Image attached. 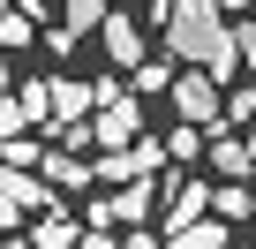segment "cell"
Here are the masks:
<instances>
[{
    "label": "cell",
    "mask_w": 256,
    "mask_h": 249,
    "mask_svg": "<svg viewBox=\"0 0 256 249\" xmlns=\"http://www.w3.org/2000/svg\"><path fill=\"white\" fill-rule=\"evenodd\" d=\"M158 31H166V53L174 61H204L218 83L241 68V46H234V23L218 16V0H174V16Z\"/></svg>",
    "instance_id": "6da1fadb"
},
{
    "label": "cell",
    "mask_w": 256,
    "mask_h": 249,
    "mask_svg": "<svg viewBox=\"0 0 256 249\" xmlns=\"http://www.w3.org/2000/svg\"><path fill=\"white\" fill-rule=\"evenodd\" d=\"M151 211H158V181L151 174H136V181H120L113 196H90V226H151Z\"/></svg>",
    "instance_id": "7a4b0ae2"
},
{
    "label": "cell",
    "mask_w": 256,
    "mask_h": 249,
    "mask_svg": "<svg viewBox=\"0 0 256 249\" xmlns=\"http://www.w3.org/2000/svg\"><path fill=\"white\" fill-rule=\"evenodd\" d=\"M218 91H226V83L196 61V68H181V76H174V91H166V98H174V113H181V121H204V129H211V121L226 113V106H218Z\"/></svg>",
    "instance_id": "3957f363"
},
{
    "label": "cell",
    "mask_w": 256,
    "mask_h": 249,
    "mask_svg": "<svg viewBox=\"0 0 256 249\" xmlns=\"http://www.w3.org/2000/svg\"><path fill=\"white\" fill-rule=\"evenodd\" d=\"M90 129H98V151H120V144H136V136H144V113H136V83H128L120 98H98Z\"/></svg>",
    "instance_id": "277c9868"
},
{
    "label": "cell",
    "mask_w": 256,
    "mask_h": 249,
    "mask_svg": "<svg viewBox=\"0 0 256 249\" xmlns=\"http://www.w3.org/2000/svg\"><path fill=\"white\" fill-rule=\"evenodd\" d=\"M158 204H166V234H181V226L211 219V181H188V174H166Z\"/></svg>",
    "instance_id": "5b68a950"
},
{
    "label": "cell",
    "mask_w": 256,
    "mask_h": 249,
    "mask_svg": "<svg viewBox=\"0 0 256 249\" xmlns=\"http://www.w3.org/2000/svg\"><path fill=\"white\" fill-rule=\"evenodd\" d=\"M98 38H106V61H113V68H144V61H151V53H144V31L128 23L120 8H113V16L98 23Z\"/></svg>",
    "instance_id": "8992f818"
},
{
    "label": "cell",
    "mask_w": 256,
    "mask_h": 249,
    "mask_svg": "<svg viewBox=\"0 0 256 249\" xmlns=\"http://www.w3.org/2000/svg\"><path fill=\"white\" fill-rule=\"evenodd\" d=\"M204 159H211V174H218V181H248V174H256V151H248V136H226V129L211 136V151H204Z\"/></svg>",
    "instance_id": "52a82bcc"
},
{
    "label": "cell",
    "mask_w": 256,
    "mask_h": 249,
    "mask_svg": "<svg viewBox=\"0 0 256 249\" xmlns=\"http://www.w3.org/2000/svg\"><path fill=\"white\" fill-rule=\"evenodd\" d=\"M90 113H98V83L53 76V129H60V121H90Z\"/></svg>",
    "instance_id": "ba28073f"
},
{
    "label": "cell",
    "mask_w": 256,
    "mask_h": 249,
    "mask_svg": "<svg viewBox=\"0 0 256 249\" xmlns=\"http://www.w3.org/2000/svg\"><path fill=\"white\" fill-rule=\"evenodd\" d=\"M76 241H83V219H68L60 204L30 219V249H76Z\"/></svg>",
    "instance_id": "9c48e42d"
},
{
    "label": "cell",
    "mask_w": 256,
    "mask_h": 249,
    "mask_svg": "<svg viewBox=\"0 0 256 249\" xmlns=\"http://www.w3.org/2000/svg\"><path fill=\"white\" fill-rule=\"evenodd\" d=\"M38 174H46L53 189H83V181H98V166H83L76 151H46V159H38Z\"/></svg>",
    "instance_id": "30bf717a"
},
{
    "label": "cell",
    "mask_w": 256,
    "mask_h": 249,
    "mask_svg": "<svg viewBox=\"0 0 256 249\" xmlns=\"http://www.w3.org/2000/svg\"><path fill=\"white\" fill-rule=\"evenodd\" d=\"M211 211L234 226V219H256V189L248 181H211Z\"/></svg>",
    "instance_id": "8fae6325"
},
{
    "label": "cell",
    "mask_w": 256,
    "mask_h": 249,
    "mask_svg": "<svg viewBox=\"0 0 256 249\" xmlns=\"http://www.w3.org/2000/svg\"><path fill=\"white\" fill-rule=\"evenodd\" d=\"M166 249H234V241H226V219L211 211V219H196V226H181V234H166Z\"/></svg>",
    "instance_id": "7c38bea8"
},
{
    "label": "cell",
    "mask_w": 256,
    "mask_h": 249,
    "mask_svg": "<svg viewBox=\"0 0 256 249\" xmlns=\"http://www.w3.org/2000/svg\"><path fill=\"white\" fill-rule=\"evenodd\" d=\"M106 16H113V0H60V23L68 31H98Z\"/></svg>",
    "instance_id": "4fadbf2b"
},
{
    "label": "cell",
    "mask_w": 256,
    "mask_h": 249,
    "mask_svg": "<svg viewBox=\"0 0 256 249\" xmlns=\"http://www.w3.org/2000/svg\"><path fill=\"white\" fill-rule=\"evenodd\" d=\"M30 38H38V16H30V8H8V16H0V46H8V53L30 46Z\"/></svg>",
    "instance_id": "5bb4252c"
},
{
    "label": "cell",
    "mask_w": 256,
    "mask_h": 249,
    "mask_svg": "<svg viewBox=\"0 0 256 249\" xmlns=\"http://www.w3.org/2000/svg\"><path fill=\"white\" fill-rule=\"evenodd\" d=\"M174 76H181V68H166V61H144L128 83H136V98H151V91H174Z\"/></svg>",
    "instance_id": "9a60e30c"
},
{
    "label": "cell",
    "mask_w": 256,
    "mask_h": 249,
    "mask_svg": "<svg viewBox=\"0 0 256 249\" xmlns=\"http://www.w3.org/2000/svg\"><path fill=\"white\" fill-rule=\"evenodd\" d=\"M30 121H38V113L23 106V91H16V98H8V91H0V136H23V129H30Z\"/></svg>",
    "instance_id": "2e32d148"
},
{
    "label": "cell",
    "mask_w": 256,
    "mask_h": 249,
    "mask_svg": "<svg viewBox=\"0 0 256 249\" xmlns=\"http://www.w3.org/2000/svg\"><path fill=\"white\" fill-rule=\"evenodd\" d=\"M0 159H8V166H38L46 144H38V136H0Z\"/></svg>",
    "instance_id": "e0dca14e"
},
{
    "label": "cell",
    "mask_w": 256,
    "mask_h": 249,
    "mask_svg": "<svg viewBox=\"0 0 256 249\" xmlns=\"http://www.w3.org/2000/svg\"><path fill=\"white\" fill-rule=\"evenodd\" d=\"M196 129H204V121H188V129H166V159H181V166H188V159L204 151V136H196Z\"/></svg>",
    "instance_id": "ac0fdd59"
},
{
    "label": "cell",
    "mask_w": 256,
    "mask_h": 249,
    "mask_svg": "<svg viewBox=\"0 0 256 249\" xmlns=\"http://www.w3.org/2000/svg\"><path fill=\"white\" fill-rule=\"evenodd\" d=\"M226 129H256V91H234L226 98Z\"/></svg>",
    "instance_id": "d6986e66"
},
{
    "label": "cell",
    "mask_w": 256,
    "mask_h": 249,
    "mask_svg": "<svg viewBox=\"0 0 256 249\" xmlns=\"http://www.w3.org/2000/svg\"><path fill=\"white\" fill-rule=\"evenodd\" d=\"M76 249H120V226H90V219H83V241H76Z\"/></svg>",
    "instance_id": "ffe728a7"
},
{
    "label": "cell",
    "mask_w": 256,
    "mask_h": 249,
    "mask_svg": "<svg viewBox=\"0 0 256 249\" xmlns=\"http://www.w3.org/2000/svg\"><path fill=\"white\" fill-rule=\"evenodd\" d=\"M234 46H241V68H256V16H248V23H234Z\"/></svg>",
    "instance_id": "44dd1931"
},
{
    "label": "cell",
    "mask_w": 256,
    "mask_h": 249,
    "mask_svg": "<svg viewBox=\"0 0 256 249\" xmlns=\"http://www.w3.org/2000/svg\"><path fill=\"white\" fill-rule=\"evenodd\" d=\"M120 249H166V241H158L151 226H120Z\"/></svg>",
    "instance_id": "7402d4cb"
},
{
    "label": "cell",
    "mask_w": 256,
    "mask_h": 249,
    "mask_svg": "<svg viewBox=\"0 0 256 249\" xmlns=\"http://www.w3.org/2000/svg\"><path fill=\"white\" fill-rule=\"evenodd\" d=\"M218 8H226V16H248V8H256V0H218Z\"/></svg>",
    "instance_id": "603a6c76"
},
{
    "label": "cell",
    "mask_w": 256,
    "mask_h": 249,
    "mask_svg": "<svg viewBox=\"0 0 256 249\" xmlns=\"http://www.w3.org/2000/svg\"><path fill=\"white\" fill-rule=\"evenodd\" d=\"M0 91H8V46H0Z\"/></svg>",
    "instance_id": "cb8c5ba5"
},
{
    "label": "cell",
    "mask_w": 256,
    "mask_h": 249,
    "mask_svg": "<svg viewBox=\"0 0 256 249\" xmlns=\"http://www.w3.org/2000/svg\"><path fill=\"white\" fill-rule=\"evenodd\" d=\"M8 8H16V0H0V16H8Z\"/></svg>",
    "instance_id": "d4e9b609"
},
{
    "label": "cell",
    "mask_w": 256,
    "mask_h": 249,
    "mask_svg": "<svg viewBox=\"0 0 256 249\" xmlns=\"http://www.w3.org/2000/svg\"><path fill=\"white\" fill-rule=\"evenodd\" d=\"M248 151H256V129H248Z\"/></svg>",
    "instance_id": "484cf974"
},
{
    "label": "cell",
    "mask_w": 256,
    "mask_h": 249,
    "mask_svg": "<svg viewBox=\"0 0 256 249\" xmlns=\"http://www.w3.org/2000/svg\"><path fill=\"white\" fill-rule=\"evenodd\" d=\"M53 8H60V0H53Z\"/></svg>",
    "instance_id": "4316f807"
}]
</instances>
